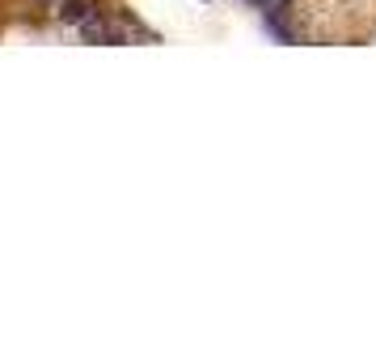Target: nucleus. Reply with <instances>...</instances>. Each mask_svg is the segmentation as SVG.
I'll list each match as a JSON object with an SVG mask.
<instances>
[{
	"label": "nucleus",
	"instance_id": "obj_4",
	"mask_svg": "<svg viewBox=\"0 0 376 364\" xmlns=\"http://www.w3.org/2000/svg\"><path fill=\"white\" fill-rule=\"evenodd\" d=\"M56 5H60V0H56Z\"/></svg>",
	"mask_w": 376,
	"mask_h": 364
},
{
	"label": "nucleus",
	"instance_id": "obj_3",
	"mask_svg": "<svg viewBox=\"0 0 376 364\" xmlns=\"http://www.w3.org/2000/svg\"><path fill=\"white\" fill-rule=\"evenodd\" d=\"M106 42H111V47H123V42H127V30H123V26H111V34H106Z\"/></svg>",
	"mask_w": 376,
	"mask_h": 364
},
{
	"label": "nucleus",
	"instance_id": "obj_1",
	"mask_svg": "<svg viewBox=\"0 0 376 364\" xmlns=\"http://www.w3.org/2000/svg\"><path fill=\"white\" fill-rule=\"evenodd\" d=\"M89 13L93 9L85 5V0H60V22H68V26H81Z\"/></svg>",
	"mask_w": 376,
	"mask_h": 364
},
{
	"label": "nucleus",
	"instance_id": "obj_2",
	"mask_svg": "<svg viewBox=\"0 0 376 364\" xmlns=\"http://www.w3.org/2000/svg\"><path fill=\"white\" fill-rule=\"evenodd\" d=\"M81 34H85V42H106V34H111V26H106L97 13H89L85 22H81Z\"/></svg>",
	"mask_w": 376,
	"mask_h": 364
}]
</instances>
